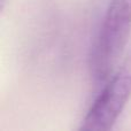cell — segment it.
Instances as JSON below:
<instances>
[{"label":"cell","mask_w":131,"mask_h":131,"mask_svg":"<svg viewBox=\"0 0 131 131\" xmlns=\"http://www.w3.org/2000/svg\"><path fill=\"white\" fill-rule=\"evenodd\" d=\"M131 34V0H111L90 58L98 82L109 77L124 52Z\"/></svg>","instance_id":"6da1fadb"},{"label":"cell","mask_w":131,"mask_h":131,"mask_svg":"<svg viewBox=\"0 0 131 131\" xmlns=\"http://www.w3.org/2000/svg\"><path fill=\"white\" fill-rule=\"evenodd\" d=\"M131 97V53L112 76L89 109L81 125L83 131H107L113 128Z\"/></svg>","instance_id":"7a4b0ae2"}]
</instances>
